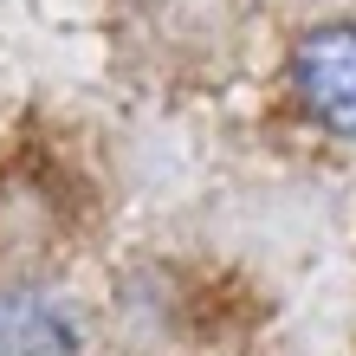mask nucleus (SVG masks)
<instances>
[{"mask_svg": "<svg viewBox=\"0 0 356 356\" xmlns=\"http://www.w3.org/2000/svg\"><path fill=\"white\" fill-rule=\"evenodd\" d=\"M291 78H298L305 111L324 123L330 136L356 143V26H318L291 52Z\"/></svg>", "mask_w": 356, "mask_h": 356, "instance_id": "f257e3e1", "label": "nucleus"}, {"mask_svg": "<svg viewBox=\"0 0 356 356\" xmlns=\"http://www.w3.org/2000/svg\"><path fill=\"white\" fill-rule=\"evenodd\" d=\"M19 324H26V305H0V356H13L19 343H26V350H39V356H52V343H46V311H39V318H33V330H19Z\"/></svg>", "mask_w": 356, "mask_h": 356, "instance_id": "f03ea898", "label": "nucleus"}]
</instances>
